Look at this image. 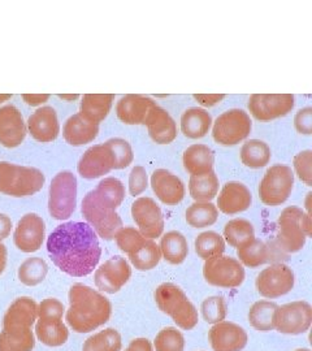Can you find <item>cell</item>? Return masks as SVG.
I'll return each instance as SVG.
<instances>
[{"mask_svg": "<svg viewBox=\"0 0 312 351\" xmlns=\"http://www.w3.org/2000/svg\"><path fill=\"white\" fill-rule=\"evenodd\" d=\"M182 163L191 176L210 173L213 171L215 155L213 151L206 145H193L184 152Z\"/></svg>", "mask_w": 312, "mask_h": 351, "instance_id": "obj_27", "label": "cell"}, {"mask_svg": "<svg viewBox=\"0 0 312 351\" xmlns=\"http://www.w3.org/2000/svg\"><path fill=\"white\" fill-rule=\"evenodd\" d=\"M200 313L203 320L213 326L220 322H224L228 315V304L223 297L213 295L202 302Z\"/></svg>", "mask_w": 312, "mask_h": 351, "instance_id": "obj_44", "label": "cell"}, {"mask_svg": "<svg viewBox=\"0 0 312 351\" xmlns=\"http://www.w3.org/2000/svg\"><path fill=\"white\" fill-rule=\"evenodd\" d=\"M69 308L65 320L77 333H88L104 326L112 314L107 297L84 284H75L69 290Z\"/></svg>", "mask_w": 312, "mask_h": 351, "instance_id": "obj_2", "label": "cell"}, {"mask_svg": "<svg viewBox=\"0 0 312 351\" xmlns=\"http://www.w3.org/2000/svg\"><path fill=\"white\" fill-rule=\"evenodd\" d=\"M238 262L249 268H258L272 262L271 247L262 239H254L237 249Z\"/></svg>", "mask_w": 312, "mask_h": 351, "instance_id": "obj_33", "label": "cell"}, {"mask_svg": "<svg viewBox=\"0 0 312 351\" xmlns=\"http://www.w3.org/2000/svg\"><path fill=\"white\" fill-rule=\"evenodd\" d=\"M252 123L243 110H229L221 113L213 123V137L216 143L223 146H235L248 138Z\"/></svg>", "mask_w": 312, "mask_h": 351, "instance_id": "obj_10", "label": "cell"}, {"mask_svg": "<svg viewBox=\"0 0 312 351\" xmlns=\"http://www.w3.org/2000/svg\"><path fill=\"white\" fill-rule=\"evenodd\" d=\"M12 98V95H0V103H3V101H8V99H11Z\"/></svg>", "mask_w": 312, "mask_h": 351, "instance_id": "obj_57", "label": "cell"}, {"mask_svg": "<svg viewBox=\"0 0 312 351\" xmlns=\"http://www.w3.org/2000/svg\"><path fill=\"white\" fill-rule=\"evenodd\" d=\"M128 256L130 263L133 264L138 271L154 269L162 261V252L159 249V245H156V242L150 239H146V242L139 249Z\"/></svg>", "mask_w": 312, "mask_h": 351, "instance_id": "obj_40", "label": "cell"}, {"mask_svg": "<svg viewBox=\"0 0 312 351\" xmlns=\"http://www.w3.org/2000/svg\"><path fill=\"white\" fill-rule=\"evenodd\" d=\"M291 94H254L250 97L249 110L259 121H271L284 117L294 108Z\"/></svg>", "mask_w": 312, "mask_h": 351, "instance_id": "obj_13", "label": "cell"}, {"mask_svg": "<svg viewBox=\"0 0 312 351\" xmlns=\"http://www.w3.org/2000/svg\"><path fill=\"white\" fill-rule=\"evenodd\" d=\"M143 125L147 126L151 139L159 145H168L177 137L175 120L158 104L149 112Z\"/></svg>", "mask_w": 312, "mask_h": 351, "instance_id": "obj_24", "label": "cell"}, {"mask_svg": "<svg viewBox=\"0 0 312 351\" xmlns=\"http://www.w3.org/2000/svg\"><path fill=\"white\" fill-rule=\"evenodd\" d=\"M46 237L45 221L37 213H26L16 226L13 241L19 250L36 252L42 247Z\"/></svg>", "mask_w": 312, "mask_h": 351, "instance_id": "obj_16", "label": "cell"}, {"mask_svg": "<svg viewBox=\"0 0 312 351\" xmlns=\"http://www.w3.org/2000/svg\"><path fill=\"white\" fill-rule=\"evenodd\" d=\"M7 264V247L0 242V275L3 274Z\"/></svg>", "mask_w": 312, "mask_h": 351, "instance_id": "obj_56", "label": "cell"}, {"mask_svg": "<svg viewBox=\"0 0 312 351\" xmlns=\"http://www.w3.org/2000/svg\"><path fill=\"white\" fill-rule=\"evenodd\" d=\"M154 298L163 314L168 315L182 330H191L198 326V310L180 287L164 282L155 290Z\"/></svg>", "mask_w": 312, "mask_h": 351, "instance_id": "obj_4", "label": "cell"}, {"mask_svg": "<svg viewBox=\"0 0 312 351\" xmlns=\"http://www.w3.org/2000/svg\"><path fill=\"white\" fill-rule=\"evenodd\" d=\"M185 217L187 224L191 228L202 229L213 226L217 221L219 210L211 202H195L187 207Z\"/></svg>", "mask_w": 312, "mask_h": 351, "instance_id": "obj_37", "label": "cell"}, {"mask_svg": "<svg viewBox=\"0 0 312 351\" xmlns=\"http://www.w3.org/2000/svg\"><path fill=\"white\" fill-rule=\"evenodd\" d=\"M115 156L107 143L95 145L85 151L80 159L77 169L82 178L94 180L110 173L115 169Z\"/></svg>", "mask_w": 312, "mask_h": 351, "instance_id": "obj_17", "label": "cell"}, {"mask_svg": "<svg viewBox=\"0 0 312 351\" xmlns=\"http://www.w3.org/2000/svg\"><path fill=\"white\" fill-rule=\"evenodd\" d=\"M121 335L115 328H106L90 336L82 346V351H121Z\"/></svg>", "mask_w": 312, "mask_h": 351, "instance_id": "obj_38", "label": "cell"}, {"mask_svg": "<svg viewBox=\"0 0 312 351\" xmlns=\"http://www.w3.org/2000/svg\"><path fill=\"white\" fill-rule=\"evenodd\" d=\"M99 125L86 120L81 113L71 116L62 128V137L72 146H82L98 137Z\"/></svg>", "mask_w": 312, "mask_h": 351, "instance_id": "obj_25", "label": "cell"}, {"mask_svg": "<svg viewBox=\"0 0 312 351\" xmlns=\"http://www.w3.org/2000/svg\"><path fill=\"white\" fill-rule=\"evenodd\" d=\"M296 351H310V349H297Z\"/></svg>", "mask_w": 312, "mask_h": 351, "instance_id": "obj_59", "label": "cell"}, {"mask_svg": "<svg viewBox=\"0 0 312 351\" xmlns=\"http://www.w3.org/2000/svg\"><path fill=\"white\" fill-rule=\"evenodd\" d=\"M152 349L155 351H184L185 337L175 326H167L156 335Z\"/></svg>", "mask_w": 312, "mask_h": 351, "instance_id": "obj_43", "label": "cell"}, {"mask_svg": "<svg viewBox=\"0 0 312 351\" xmlns=\"http://www.w3.org/2000/svg\"><path fill=\"white\" fill-rule=\"evenodd\" d=\"M36 333L42 343L51 348L62 346L69 337L68 328L58 317H38Z\"/></svg>", "mask_w": 312, "mask_h": 351, "instance_id": "obj_29", "label": "cell"}, {"mask_svg": "<svg viewBox=\"0 0 312 351\" xmlns=\"http://www.w3.org/2000/svg\"><path fill=\"white\" fill-rule=\"evenodd\" d=\"M26 133L27 128L20 110L12 104L0 107V145L14 149L24 142Z\"/></svg>", "mask_w": 312, "mask_h": 351, "instance_id": "obj_19", "label": "cell"}, {"mask_svg": "<svg viewBox=\"0 0 312 351\" xmlns=\"http://www.w3.org/2000/svg\"><path fill=\"white\" fill-rule=\"evenodd\" d=\"M159 249L163 259L172 265L184 263L189 254L187 239L177 230H171L163 236Z\"/></svg>", "mask_w": 312, "mask_h": 351, "instance_id": "obj_30", "label": "cell"}, {"mask_svg": "<svg viewBox=\"0 0 312 351\" xmlns=\"http://www.w3.org/2000/svg\"><path fill=\"white\" fill-rule=\"evenodd\" d=\"M195 252L200 259L207 261L216 255H221L225 251V241L219 233L208 230L203 232L194 242Z\"/></svg>", "mask_w": 312, "mask_h": 351, "instance_id": "obj_41", "label": "cell"}, {"mask_svg": "<svg viewBox=\"0 0 312 351\" xmlns=\"http://www.w3.org/2000/svg\"><path fill=\"white\" fill-rule=\"evenodd\" d=\"M294 188V173L290 167L275 164L267 169L259 185L261 201L269 207H276L289 199Z\"/></svg>", "mask_w": 312, "mask_h": 351, "instance_id": "obj_7", "label": "cell"}, {"mask_svg": "<svg viewBox=\"0 0 312 351\" xmlns=\"http://www.w3.org/2000/svg\"><path fill=\"white\" fill-rule=\"evenodd\" d=\"M132 217L136 221L138 230L146 239L162 237L164 230V216L159 204L149 197L138 198L132 204Z\"/></svg>", "mask_w": 312, "mask_h": 351, "instance_id": "obj_14", "label": "cell"}, {"mask_svg": "<svg viewBox=\"0 0 312 351\" xmlns=\"http://www.w3.org/2000/svg\"><path fill=\"white\" fill-rule=\"evenodd\" d=\"M132 277V268L123 256H113L95 271L94 281L100 291L115 294L120 291Z\"/></svg>", "mask_w": 312, "mask_h": 351, "instance_id": "obj_15", "label": "cell"}, {"mask_svg": "<svg viewBox=\"0 0 312 351\" xmlns=\"http://www.w3.org/2000/svg\"><path fill=\"white\" fill-rule=\"evenodd\" d=\"M117 208V206L104 198L95 189L84 197L81 206L88 226L94 229L98 237L106 241L115 239L117 232L124 226L121 217L116 213Z\"/></svg>", "mask_w": 312, "mask_h": 351, "instance_id": "obj_3", "label": "cell"}, {"mask_svg": "<svg viewBox=\"0 0 312 351\" xmlns=\"http://www.w3.org/2000/svg\"><path fill=\"white\" fill-rule=\"evenodd\" d=\"M106 143L108 145L115 156V163H116L115 169H124L133 163L134 154L128 141L123 138H111L108 139Z\"/></svg>", "mask_w": 312, "mask_h": 351, "instance_id": "obj_46", "label": "cell"}, {"mask_svg": "<svg viewBox=\"0 0 312 351\" xmlns=\"http://www.w3.org/2000/svg\"><path fill=\"white\" fill-rule=\"evenodd\" d=\"M276 310H277V304L275 302H255L249 310L250 326L262 333L274 330Z\"/></svg>", "mask_w": 312, "mask_h": 351, "instance_id": "obj_35", "label": "cell"}, {"mask_svg": "<svg viewBox=\"0 0 312 351\" xmlns=\"http://www.w3.org/2000/svg\"><path fill=\"white\" fill-rule=\"evenodd\" d=\"M46 177L42 171L10 162H0V193L23 198L30 197L43 188Z\"/></svg>", "mask_w": 312, "mask_h": 351, "instance_id": "obj_5", "label": "cell"}, {"mask_svg": "<svg viewBox=\"0 0 312 351\" xmlns=\"http://www.w3.org/2000/svg\"><path fill=\"white\" fill-rule=\"evenodd\" d=\"M151 188L159 201L167 206H176L185 197L184 182L167 169H156L151 176Z\"/></svg>", "mask_w": 312, "mask_h": 351, "instance_id": "obj_20", "label": "cell"}, {"mask_svg": "<svg viewBox=\"0 0 312 351\" xmlns=\"http://www.w3.org/2000/svg\"><path fill=\"white\" fill-rule=\"evenodd\" d=\"M65 313L64 304L59 300L47 298L40 302L38 306V317H58L62 319V315Z\"/></svg>", "mask_w": 312, "mask_h": 351, "instance_id": "obj_50", "label": "cell"}, {"mask_svg": "<svg viewBox=\"0 0 312 351\" xmlns=\"http://www.w3.org/2000/svg\"><path fill=\"white\" fill-rule=\"evenodd\" d=\"M49 272V265L42 258H29L19 268V278L27 287L40 284Z\"/></svg>", "mask_w": 312, "mask_h": 351, "instance_id": "obj_42", "label": "cell"}, {"mask_svg": "<svg viewBox=\"0 0 312 351\" xmlns=\"http://www.w3.org/2000/svg\"><path fill=\"white\" fill-rule=\"evenodd\" d=\"M211 125L213 117L203 108H189L181 116V132L187 138H203Z\"/></svg>", "mask_w": 312, "mask_h": 351, "instance_id": "obj_28", "label": "cell"}, {"mask_svg": "<svg viewBox=\"0 0 312 351\" xmlns=\"http://www.w3.org/2000/svg\"><path fill=\"white\" fill-rule=\"evenodd\" d=\"M34 346L32 328H3L0 333V351H32Z\"/></svg>", "mask_w": 312, "mask_h": 351, "instance_id": "obj_32", "label": "cell"}, {"mask_svg": "<svg viewBox=\"0 0 312 351\" xmlns=\"http://www.w3.org/2000/svg\"><path fill=\"white\" fill-rule=\"evenodd\" d=\"M224 94H195L194 99L202 104L203 107H213L224 99Z\"/></svg>", "mask_w": 312, "mask_h": 351, "instance_id": "obj_52", "label": "cell"}, {"mask_svg": "<svg viewBox=\"0 0 312 351\" xmlns=\"http://www.w3.org/2000/svg\"><path fill=\"white\" fill-rule=\"evenodd\" d=\"M112 94H86L81 101L80 113L94 124H98L108 116L113 101Z\"/></svg>", "mask_w": 312, "mask_h": 351, "instance_id": "obj_31", "label": "cell"}, {"mask_svg": "<svg viewBox=\"0 0 312 351\" xmlns=\"http://www.w3.org/2000/svg\"><path fill=\"white\" fill-rule=\"evenodd\" d=\"M245 276L243 265L232 256L221 254L204 261L203 277L213 287L238 288L243 284Z\"/></svg>", "mask_w": 312, "mask_h": 351, "instance_id": "obj_8", "label": "cell"}, {"mask_svg": "<svg viewBox=\"0 0 312 351\" xmlns=\"http://www.w3.org/2000/svg\"><path fill=\"white\" fill-rule=\"evenodd\" d=\"M51 261L64 274L88 276L99 263V239L88 223L69 221L58 226L47 239Z\"/></svg>", "mask_w": 312, "mask_h": 351, "instance_id": "obj_1", "label": "cell"}, {"mask_svg": "<svg viewBox=\"0 0 312 351\" xmlns=\"http://www.w3.org/2000/svg\"><path fill=\"white\" fill-rule=\"evenodd\" d=\"M304 211L300 207H287L277 220L276 246L285 254H294L306 245V234L302 229V219Z\"/></svg>", "mask_w": 312, "mask_h": 351, "instance_id": "obj_9", "label": "cell"}, {"mask_svg": "<svg viewBox=\"0 0 312 351\" xmlns=\"http://www.w3.org/2000/svg\"><path fill=\"white\" fill-rule=\"evenodd\" d=\"M294 126L300 134H311L312 133V108L306 107L300 110L294 117Z\"/></svg>", "mask_w": 312, "mask_h": 351, "instance_id": "obj_51", "label": "cell"}, {"mask_svg": "<svg viewBox=\"0 0 312 351\" xmlns=\"http://www.w3.org/2000/svg\"><path fill=\"white\" fill-rule=\"evenodd\" d=\"M312 324V306L306 301L290 302L277 306L275 329L278 333L298 336L306 333Z\"/></svg>", "mask_w": 312, "mask_h": 351, "instance_id": "obj_11", "label": "cell"}, {"mask_svg": "<svg viewBox=\"0 0 312 351\" xmlns=\"http://www.w3.org/2000/svg\"><path fill=\"white\" fill-rule=\"evenodd\" d=\"M125 351H154L150 341L143 337L133 339Z\"/></svg>", "mask_w": 312, "mask_h": 351, "instance_id": "obj_53", "label": "cell"}, {"mask_svg": "<svg viewBox=\"0 0 312 351\" xmlns=\"http://www.w3.org/2000/svg\"><path fill=\"white\" fill-rule=\"evenodd\" d=\"M26 128L30 136L42 143H49L55 141L60 133V124L58 120L56 111L49 106L38 108L37 111L29 117Z\"/></svg>", "mask_w": 312, "mask_h": 351, "instance_id": "obj_21", "label": "cell"}, {"mask_svg": "<svg viewBox=\"0 0 312 351\" xmlns=\"http://www.w3.org/2000/svg\"><path fill=\"white\" fill-rule=\"evenodd\" d=\"M95 190L104 198L112 202L115 206L120 207L125 198V186L123 182L115 177H108L101 180Z\"/></svg>", "mask_w": 312, "mask_h": 351, "instance_id": "obj_47", "label": "cell"}, {"mask_svg": "<svg viewBox=\"0 0 312 351\" xmlns=\"http://www.w3.org/2000/svg\"><path fill=\"white\" fill-rule=\"evenodd\" d=\"M251 203L252 195L248 186L242 182L230 181L221 189L216 207L225 215H237L249 210Z\"/></svg>", "mask_w": 312, "mask_h": 351, "instance_id": "obj_23", "label": "cell"}, {"mask_svg": "<svg viewBox=\"0 0 312 351\" xmlns=\"http://www.w3.org/2000/svg\"><path fill=\"white\" fill-rule=\"evenodd\" d=\"M208 341L213 351H241L248 345V332L232 322L213 324L208 332Z\"/></svg>", "mask_w": 312, "mask_h": 351, "instance_id": "obj_18", "label": "cell"}, {"mask_svg": "<svg viewBox=\"0 0 312 351\" xmlns=\"http://www.w3.org/2000/svg\"><path fill=\"white\" fill-rule=\"evenodd\" d=\"M269 160L271 149L263 141L250 139L241 149V162L249 168L259 169L269 163Z\"/></svg>", "mask_w": 312, "mask_h": 351, "instance_id": "obj_36", "label": "cell"}, {"mask_svg": "<svg viewBox=\"0 0 312 351\" xmlns=\"http://www.w3.org/2000/svg\"><path fill=\"white\" fill-rule=\"evenodd\" d=\"M38 317V304L30 297L13 302L3 319V328H32Z\"/></svg>", "mask_w": 312, "mask_h": 351, "instance_id": "obj_26", "label": "cell"}, {"mask_svg": "<svg viewBox=\"0 0 312 351\" xmlns=\"http://www.w3.org/2000/svg\"><path fill=\"white\" fill-rule=\"evenodd\" d=\"M11 230H12L11 219L7 215L0 213V242L11 234Z\"/></svg>", "mask_w": 312, "mask_h": 351, "instance_id": "obj_54", "label": "cell"}, {"mask_svg": "<svg viewBox=\"0 0 312 351\" xmlns=\"http://www.w3.org/2000/svg\"><path fill=\"white\" fill-rule=\"evenodd\" d=\"M296 277L294 272L287 264H271L268 268H264L256 277L255 287L258 293L267 300H276L294 288Z\"/></svg>", "mask_w": 312, "mask_h": 351, "instance_id": "obj_12", "label": "cell"}, {"mask_svg": "<svg viewBox=\"0 0 312 351\" xmlns=\"http://www.w3.org/2000/svg\"><path fill=\"white\" fill-rule=\"evenodd\" d=\"M23 99L29 104V106H39V104H42V103H45V101H49L50 99V95L49 94H32V95H29V94H25V95H23Z\"/></svg>", "mask_w": 312, "mask_h": 351, "instance_id": "obj_55", "label": "cell"}, {"mask_svg": "<svg viewBox=\"0 0 312 351\" xmlns=\"http://www.w3.org/2000/svg\"><path fill=\"white\" fill-rule=\"evenodd\" d=\"M49 211L56 220H67L77 206V178L69 171H62L51 181Z\"/></svg>", "mask_w": 312, "mask_h": 351, "instance_id": "obj_6", "label": "cell"}, {"mask_svg": "<svg viewBox=\"0 0 312 351\" xmlns=\"http://www.w3.org/2000/svg\"><path fill=\"white\" fill-rule=\"evenodd\" d=\"M294 169L300 181L307 186L312 185V151H302L294 156Z\"/></svg>", "mask_w": 312, "mask_h": 351, "instance_id": "obj_48", "label": "cell"}, {"mask_svg": "<svg viewBox=\"0 0 312 351\" xmlns=\"http://www.w3.org/2000/svg\"><path fill=\"white\" fill-rule=\"evenodd\" d=\"M223 239L232 247L238 249L255 239V229L246 219H233L225 224Z\"/></svg>", "mask_w": 312, "mask_h": 351, "instance_id": "obj_39", "label": "cell"}, {"mask_svg": "<svg viewBox=\"0 0 312 351\" xmlns=\"http://www.w3.org/2000/svg\"><path fill=\"white\" fill-rule=\"evenodd\" d=\"M116 243H117V247L120 250L130 255L133 254L134 251L139 249L145 242H146V237H143L141 234V232L133 228V226H123L117 234H116Z\"/></svg>", "mask_w": 312, "mask_h": 351, "instance_id": "obj_45", "label": "cell"}, {"mask_svg": "<svg viewBox=\"0 0 312 351\" xmlns=\"http://www.w3.org/2000/svg\"><path fill=\"white\" fill-rule=\"evenodd\" d=\"M189 191L195 202H211L219 191V178L213 171L204 175L190 176Z\"/></svg>", "mask_w": 312, "mask_h": 351, "instance_id": "obj_34", "label": "cell"}, {"mask_svg": "<svg viewBox=\"0 0 312 351\" xmlns=\"http://www.w3.org/2000/svg\"><path fill=\"white\" fill-rule=\"evenodd\" d=\"M156 106V101L143 95H125L116 106L117 117L126 125H141L151 110Z\"/></svg>", "mask_w": 312, "mask_h": 351, "instance_id": "obj_22", "label": "cell"}, {"mask_svg": "<svg viewBox=\"0 0 312 351\" xmlns=\"http://www.w3.org/2000/svg\"><path fill=\"white\" fill-rule=\"evenodd\" d=\"M60 98H62V99H77L78 98V95H59Z\"/></svg>", "mask_w": 312, "mask_h": 351, "instance_id": "obj_58", "label": "cell"}, {"mask_svg": "<svg viewBox=\"0 0 312 351\" xmlns=\"http://www.w3.org/2000/svg\"><path fill=\"white\" fill-rule=\"evenodd\" d=\"M149 186V178L146 169L141 165H137L132 169L129 176V193L133 197L141 195Z\"/></svg>", "mask_w": 312, "mask_h": 351, "instance_id": "obj_49", "label": "cell"}]
</instances>
